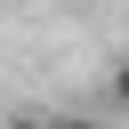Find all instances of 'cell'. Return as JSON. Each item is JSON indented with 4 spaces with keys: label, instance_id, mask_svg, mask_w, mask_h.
Here are the masks:
<instances>
[{
    "label": "cell",
    "instance_id": "3957f363",
    "mask_svg": "<svg viewBox=\"0 0 129 129\" xmlns=\"http://www.w3.org/2000/svg\"><path fill=\"white\" fill-rule=\"evenodd\" d=\"M0 129H48V113H8Z\"/></svg>",
    "mask_w": 129,
    "mask_h": 129
},
{
    "label": "cell",
    "instance_id": "7a4b0ae2",
    "mask_svg": "<svg viewBox=\"0 0 129 129\" xmlns=\"http://www.w3.org/2000/svg\"><path fill=\"white\" fill-rule=\"evenodd\" d=\"M48 129H105L97 113H48Z\"/></svg>",
    "mask_w": 129,
    "mask_h": 129
},
{
    "label": "cell",
    "instance_id": "6da1fadb",
    "mask_svg": "<svg viewBox=\"0 0 129 129\" xmlns=\"http://www.w3.org/2000/svg\"><path fill=\"white\" fill-rule=\"evenodd\" d=\"M105 105L129 113V56H113V73H105Z\"/></svg>",
    "mask_w": 129,
    "mask_h": 129
}]
</instances>
